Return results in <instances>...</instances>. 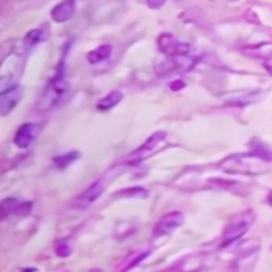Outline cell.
<instances>
[{
	"mask_svg": "<svg viewBox=\"0 0 272 272\" xmlns=\"http://www.w3.org/2000/svg\"><path fill=\"white\" fill-rule=\"evenodd\" d=\"M218 167L226 172V174H236V175H260L267 172V163L261 161L255 154H231L224 157L218 164Z\"/></svg>",
	"mask_w": 272,
	"mask_h": 272,
	"instance_id": "6da1fadb",
	"label": "cell"
},
{
	"mask_svg": "<svg viewBox=\"0 0 272 272\" xmlns=\"http://www.w3.org/2000/svg\"><path fill=\"white\" fill-rule=\"evenodd\" d=\"M69 89V83L65 78V61L61 62L59 69H57V74L53 77V80L50 81L48 88L43 93V96L38 100V108L40 110H48L51 107H54L59 100L62 99V96L67 93Z\"/></svg>",
	"mask_w": 272,
	"mask_h": 272,
	"instance_id": "7a4b0ae2",
	"label": "cell"
},
{
	"mask_svg": "<svg viewBox=\"0 0 272 272\" xmlns=\"http://www.w3.org/2000/svg\"><path fill=\"white\" fill-rule=\"evenodd\" d=\"M255 220V215L252 210H247V212H242V213H237L236 217H233L229 220L224 233H223V237H221V243L220 247H228L234 243L236 240H239L243 234L248 231V228L252 226Z\"/></svg>",
	"mask_w": 272,
	"mask_h": 272,
	"instance_id": "3957f363",
	"label": "cell"
},
{
	"mask_svg": "<svg viewBox=\"0 0 272 272\" xmlns=\"http://www.w3.org/2000/svg\"><path fill=\"white\" fill-rule=\"evenodd\" d=\"M166 139H167L166 132H163V131L154 132L153 135H150L147 139V142L143 143L142 147H139L135 151H132L131 154H129L126 160H124V163L126 164H140L142 161L148 160L151 154H154L157 150H161V147H163V143L166 142Z\"/></svg>",
	"mask_w": 272,
	"mask_h": 272,
	"instance_id": "277c9868",
	"label": "cell"
},
{
	"mask_svg": "<svg viewBox=\"0 0 272 272\" xmlns=\"http://www.w3.org/2000/svg\"><path fill=\"white\" fill-rule=\"evenodd\" d=\"M185 223V215L178 210L175 212H169L164 217L160 218V221L156 223L154 229H153V236L154 237H163V236H169L178 229L182 224Z\"/></svg>",
	"mask_w": 272,
	"mask_h": 272,
	"instance_id": "5b68a950",
	"label": "cell"
},
{
	"mask_svg": "<svg viewBox=\"0 0 272 272\" xmlns=\"http://www.w3.org/2000/svg\"><path fill=\"white\" fill-rule=\"evenodd\" d=\"M105 188H107V180L105 178H99V180H96L88 190H86L78 199H77V207H80V209H86V207H89L94 200H97L99 199V196L102 194L104 191H105Z\"/></svg>",
	"mask_w": 272,
	"mask_h": 272,
	"instance_id": "8992f818",
	"label": "cell"
},
{
	"mask_svg": "<svg viewBox=\"0 0 272 272\" xmlns=\"http://www.w3.org/2000/svg\"><path fill=\"white\" fill-rule=\"evenodd\" d=\"M21 88L16 86H11L8 89L0 91V115L2 117H7V115L18 105V102L21 100Z\"/></svg>",
	"mask_w": 272,
	"mask_h": 272,
	"instance_id": "52a82bcc",
	"label": "cell"
},
{
	"mask_svg": "<svg viewBox=\"0 0 272 272\" xmlns=\"http://www.w3.org/2000/svg\"><path fill=\"white\" fill-rule=\"evenodd\" d=\"M38 135V126L34 123H26L19 126V129L14 134V145L18 148H27Z\"/></svg>",
	"mask_w": 272,
	"mask_h": 272,
	"instance_id": "ba28073f",
	"label": "cell"
},
{
	"mask_svg": "<svg viewBox=\"0 0 272 272\" xmlns=\"http://www.w3.org/2000/svg\"><path fill=\"white\" fill-rule=\"evenodd\" d=\"M157 43H160V48L166 54H172V56L185 54V53H188V50H190L188 45H185V43L178 41L177 38H174V37L169 35V34H163L160 37V40H157Z\"/></svg>",
	"mask_w": 272,
	"mask_h": 272,
	"instance_id": "9c48e42d",
	"label": "cell"
},
{
	"mask_svg": "<svg viewBox=\"0 0 272 272\" xmlns=\"http://www.w3.org/2000/svg\"><path fill=\"white\" fill-rule=\"evenodd\" d=\"M77 8V0H64L51 10V19L54 22H65L74 16Z\"/></svg>",
	"mask_w": 272,
	"mask_h": 272,
	"instance_id": "30bf717a",
	"label": "cell"
},
{
	"mask_svg": "<svg viewBox=\"0 0 272 272\" xmlns=\"http://www.w3.org/2000/svg\"><path fill=\"white\" fill-rule=\"evenodd\" d=\"M250 153L255 154L256 157H260L264 163H272V148L267 147L260 139H253L250 142Z\"/></svg>",
	"mask_w": 272,
	"mask_h": 272,
	"instance_id": "8fae6325",
	"label": "cell"
},
{
	"mask_svg": "<svg viewBox=\"0 0 272 272\" xmlns=\"http://www.w3.org/2000/svg\"><path fill=\"white\" fill-rule=\"evenodd\" d=\"M48 35H50V27L47 24H43V26H40V27H37V29H34V31L29 32L24 38V43L29 48H32V47L38 45V43L45 41L48 38Z\"/></svg>",
	"mask_w": 272,
	"mask_h": 272,
	"instance_id": "7c38bea8",
	"label": "cell"
},
{
	"mask_svg": "<svg viewBox=\"0 0 272 272\" xmlns=\"http://www.w3.org/2000/svg\"><path fill=\"white\" fill-rule=\"evenodd\" d=\"M150 255V252H134L131 255L126 256V260L123 261V264L118 267V272H127L131 270L132 267H135L137 264H140L145 258Z\"/></svg>",
	"mask_w": 272,
	"mask_h": 272,
	"instance_id": "4fadbf2b",
	"label": "cell"
},
{
	"mask_svg": "<svg viewBox=\"0 0 272 272\" xmlns=\"http://www.w3.org/2000/svg\"><path fill=\"white\" fill-rule=\"evenodd\" d=\"M150 196V191L143 186H132V188H126L117 193L118 199H145Z\"/></svg>",
	"mask_w": 272,
	"mask_h": 272,
	"instance_id": "5bb4252c",
	"label": "cell"
},
{
	"mask_svg": "<svg viewBox=\"0 0 272 272\" xmlns=\"http://www.w3.org/2000/svg\"><path fill=\"white\" fill-rule=\"evenodd\" d=\"M22 206V200L18 197H5L0 202V210H2V217L7 218L10 213H18L19 207Z\"/></svg>",
	"mask_w": 272,
	"mask_h": 272,
	"instance_id": "9a60e30c",
	"label": "cell"
},
{
	"mask_svg": "<svg viewBox=\"0 0 272 272\" xmlns=\"http://www.w3.org/2000/svg\"><path fill=\"white\" fill-rule=\"evenodd\" d=\"M121 100H123V94H121L120 91H111V93L107 94L104 99L99 100L97 108H99V110H110V108H113L115 105H118Z\"/></svg>",
	"mask_w": 272,
	"mask_h": 272,
	"instance_id": "2e32d148",
	"label": "cell"
},
{
	"mask_svg": "<svg viewBox=\"0 0 272 272\" xmlns=\"http://www.w3.org/2000/svg\"><path fill=\"white\" fill-rule=\"evenodd\" d=\"M111 54V45H102V47H99L96 50H93L91 53H88V61L91 64H97V62H102L105 59H108Z\"/></svg>",
	"mask_w": 272,
	"mask_h": 272,
	"instance_id": "e0dca14e",
	"label": "cell"
},
{
	"mask_svg": "<svg viewBox=\"0 0 272 272\" xmlns=\"http://www.w3.org/2000/svg\"><path fill=\"white\" fill-rule=\"evenodd\" d=\"M78 157H80V153H78V151H69V153H65V154L56 156L54 160H53V163H54V166H56L57 169H65V167H69L72 163H75Z\"/></svg>",
	"mask_w": 272,
	"mask_h": 272,
	"instance_id": "ac0fdd59",
	"label": "cell"
},
{
	"mask_svg": "<svg viewBox=\"0 0 272 272\" xmlns=\"http://www.w3.org/2000/svg\"><path fill=\"white\" fill-rule=\"evenodd\" d=\"M54 252H56V255L59 256V258H67L72 253V247L69 245L67 240H59V242L56 243Z\"/></svg>",
	"mask_w": 272,
	"mask_h": 272,
	"instance_id": "d6986e66",
	"label": "cell"
},
{
	"mask_svg": "<svg viewBox=\"0 0 272 272\" xmlns=\"http://www.w3.org/2000/svg\"><path fill=\"white\" fill-rule=\"evenodd\" d=\"M145 2H147V5L150 7V8H161L164 4H166V0H145Z\"/></svg>",
	"mask_w": 272,
	"mask_h": 272,
	"instance_id": "ffe728a7",
	"label": "cell"
},
{
	"mask_svg": "<svg viewBox=\"0 0 272 272\" xmlns=\"http://www.w3.org/2000/svg\"><path fill=\"white\" fill-rule=\"evenodd\" d=\"M183 86H185L183 81H175V83H172V84H170V88L174 89V91H177V89H182Z\"/></svg>",
	"mask_w": 272,
	"mask_h": 272,
	"instance_id": "44dd1931",
	"label": "cell"
},
{
	"mask_svg": "<svg viewBox=\"0 0 272 272\" xmlns=\"http://www.w3.org/2000/svg\"><path fill=\"white\" fill-rule=\"evenodd\" d=\"M21 272H40L38 269H35V267H26L24 270H21Z\"/></svg>",
	"mask_w": 272,
	"mask_h": 272,
	"instance_id": "7402d4cb",
	"label": "cell"
},
{
	"mask_svg": "<svg viewBox=\"0 0 272 272\" xmlns=\"http://www.w3.org/2000/svg\"><path fill=\"white\" fill-rule=\"evenodd\" d=\"M267 204H269V206H272V191L267 194Z\"/></svg>",
	"mask_w": 272,
	"mask_h": 272,
	"instance_id": "603a6c76",
	"label": "cell"
},
{
	"mask_svg": "<svg viewBox=\"0 0 272 272\" xmlns=\"http://www.w3.org/2000/svg\"><path fill=\"white\" fill-rule=\"evenodd\" d=\"M89 272H104V270H102V269H97V267H96V269H91Z\"/></svg>",
	"mask_w": 272,
	"mask_h": 272,
	"instance_id": "cb8c5ba5",
	"label": "cell"
},
{
	"mask_svg": "<svg viewBox=\"0 0 272 272\" xmlns=\"http://www.w3.org/2000/svg\"><path fill=\"white\" fill-rule=\"evenodd\" d=\"M267 70L270 72V75H272V65H269V67H267Z\"/></svg>",
	"mask_w": 272,
	"mask_h": 272,
	"instance_id": "d4e9b609",
	"label": "cell"
}]
</instances>
